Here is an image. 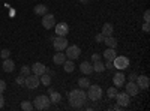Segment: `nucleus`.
I'll return each mask as SVG.
<instances>
[{"label": "nucleus", "instance_id": "nucleus-33", "mask_svg": "<svg viewBox=\"0 0 150 111\" xmlns=\"http://www.w3.org/2000/svg\"><path fill=\"white\" fill-rule=\"evenodd\" d=\"M15 83H17V84H21V86H23V84H24V78H23V75H20V77H17V80H15Z\"/></svg>", "mask_w": 150, "mask_h": 111}, {"label": "nucleus", "instance_id": "nucleus-39", "mask_svg": "<svg viewBox=\"0 0 150 111\" xmlns=\"http://www.w3.org/2000/svg\"><path fill=\"white\" fill-rule=\"evenodd\" d=\"M135 78H137V74H131V75H129V81H135Z\"/></svg>", "mask_w": 150, "mask_h": 111}, {"label": "nucleus", "instance_id": "nucleus-4", "mask_svg": "<svg viewBox=\"0 0 150 111\" xmlns=\"http://www.w3.org/2000/svg\"><path fill=\"white\" fill-rule=\"evenodd\" d=\"M53 45H54V48H56V51H63V50H66V47H68L66 36H56V38H53Z\"/></svg>", "mask_w": 150, "mask_h": 111}, {"label": "nucleus", "instance_id": "nucleus-24", "mask_svg": "<svg viewBox=\"0 0 150 111\" xmlns=\"http://www.w3.org/2000/svg\"><path fill=\"white\" fill-rule=\"evenodd\" d=\"M92 66H93V71H95V72H102V71H105V65L102 63L101 60L95 62V63H93Z\"/></svg>", "mask_w": 150, "mask_h": 111}, {"label": "nucleus", "instance_id": "nucleus-40", "mask_svg": "<svg viewBox=\"0 0 150 111\" xmlns=\"http://www.w3.org/2000/svg\"><path fill=\"white\" fill-rule=\"evenodd\" d=\"M112 110H117V111H119V110H122V107H120V105H119V104H117V105H116V107H112Z\"/></svg>", "mask_w": 150, "mask_h": 111}, {"label": "nucleus", "instance_id": "nucleus-1", "mask_svg": "<svg viewBox=\"0 0 150 111\" xmlns=\"http://www.w3.org/2000/svg\"><path fill=\"white\" fill-rule=\"evenodd\" d=\"M69 104L74 107V108H80L86 104L87 101V95L83 89H74L69 92Z\"/></svg>", "mask_w": 150, "mask_h": 111}, {"label": "nucleus", "instance_id": "nucleus-3", "mask_svg": "<svg viewBox=\"0 0 150 111\" xmlns=\"http://www.w3.org/2000/svg\"><path fill=\"white\" fill-rule=\"evenodd\" d=\"M87 98H89L90 101H99L102 98V89H101V86H98V84H90L89 86V90H87Z\"/></svg>", "mask_w": 150, "mask_h": 111}, {"label": "nucleus", "instance_id": "nucleus-37", "mask_svg": "<svg viewBox=\"0 0 150 111\" xmlns=\"http://www.w3.org/2000/svg\"><path fill=\"white\" fill-rule=\"evenodd\" d=\"M105 68H107V69H112V68H114V65H112V62L107 60V65H105Z\"/></svg>", "mask_w": 150, "mask_h": 111}, {"label": "nucleus", "instance_id": "nucleus-11", "mask_svg": "<svg viewBox=\"0 0 150 111\" xmlns=\"http://www.w3.org/2000/svg\"><path fill=\"white\" fill-rule=\"evenodd\" d=\"M125 90H126V93H128L129 96H135V95H138L140 87L137 86V83H135V81H129L126 86H125Z\"/></svg>", "mask_w": 150, "mask_h": 111}, {"label": "nucleus", "instance_id": "nucleus-23", "mask_svg": "<svg viewBox=\"0 0 150 111\" xmlns=\"http://www.w3.org/2000/svg\"><path fill=\"white\" fill-rule=\"evenodd\" d=\"M63 69H65V72H74V69H75L74 62L72 60H65L63 62Z\"/></svg>", "mask_w": 150, "mask_h": 111}, {"label": "nucleus", "instance_id": "nucleus-6", "mask_svg": "<svg viewBox=\"0 0 150 111\" xmlns=\"http://www.w3.org/2000/svg\"><path fill=\"white\" fill-rule=\"evenodd\" d=\"M112 65L117 69H126L129 66V59L125 56H116L114 60H112Z\"/></svg>", "mask_w": 150, "mask_h": 111}, {"label": "nucleus", "instance_id": "nucleus-35", "mask_svg": "<svg viewBox=\"0 0 150 111\" xmlns=\"http://www.w3.org/2000/svg\"><path fill=\"white\" fill-rule=\"evenodd\" d=\"M143 30H144L146 33H147V32L150 30V26H149V21H146V23L143 24Z\"/></svg>", "mask_w": 150, "mask_h": 111}, {"label": "nucleus", "instance_id": "nucleus-8", "mask_svg": "<svg viewBox=\"0 0 150 111\" xmlns=\"http://www.w3.org/2000/svg\"><path fill=\"white\" fill-rule=\"evenodd\" d=\"M80 53H81L80 47H77V45H69V47H66V54H65V56H66L69 60H75V59H78Z\"/></svg>", "mask_w": 150, "mask_h": 111}, {"label": "nucleus", "instance_id": "nucleus-31", "mask_svg": "<svg viewBox=\"0 0 150 111\" xmlns=\"http://www.w3.org/2000/svg\"><path fill=\"white\" fill-rule=\"evenodd\" d=\"M104 38H105V36H104L102 33H98V35L95 36V41H96V42H104Z\"/></svg>", "mask_w": 150, "mask_h": 111}, {"label": "nucleus", "instance_id": "nucleus-5", "mask_svg": "<svg viewBox=\"0 0 150 111\" xmlns=\"http://www.w3.org/2000/svg\"><path fill=\"white\" fill-rule=\"evenodd\" d=\"M24 84H26L27 89H38V86L41 84V81H39V77L38 75L30 74V75H27L26 78H24Z\"/></svg>", "mask_w": 150, "mask_h": 111}, {"label": "nucleus", "instance_id": "nucleus-27", "mask_svg": "<svg viewBox=\"0 0 150 111\" xmlns=\"http://www.w3.org/2000/svg\"><path fill=\"white\" fill-rule=\"evenodd\" d=\"M21 110H24V111H32V110H33V104L29 102V101H24V102H21Z\"/></svg>", "mask_w": 150, "mask_h": 111}, {"label": "nucleus", "instance_id": "nucleus-15", "mask_svg": "<svg viewBox=\"0 0 150 111\" xmlns=\"http://www.w3.org/2000/svg\"><path fill=\"white\" fill-rule=\"evenodd\" d=\"M80 71L84 74V75H90V74L93 72V66H92V63H89V62H83V63L80 65Z\"/></svg>", "mask_w": 150, "mask_h": 111}, {"label": "nucleus", "instance_id": "nucleus-14", "mask_svg": "<svg viewBox=\"0 0 150 111\" xmlns=\"http://www.w3.org/2000/svg\"><path fill=\"white\" fill-rule=\"evenodd\" d=\"M112 83H114V86L117 89L122 87V86H125V75L122 72H116L114 75H112Z\"/></svg>", "mask_w": 150, "mask_h": 111}, {"label": "nucleus", "instance_id": "nucleus-21", "mask_svg": "<svg viewBox=\"0 0 150 111\" xmlns=\"http://www.w3.org/2000/svg\"><path fill=\"white\" fill-rule=\"evenodd\" d=\"M104 42H105V45H108V48H116L117 47V39L112 38V36H105Z\"/></svg>", "mask_w": 150, "mask_h": 111}, {"label": "nucleus", "instance_id": "nucleus-2", "mask_svg": "<svg viewBox=\"0 0 150 111\" xmlns=\"http://www.w3.org/2000/svg\"><path fill=\"white\" fill-rule=\"evenodd\" d=\"M50 104H51V101H50V98L45 96V95L36 96L35 101H33V107L36 110H48L50 108Z\"/></svg>", "mask_w": 150, "mask_h": 111}, {"label": "nucleus", "instance_id": "nucleus-13", "mask_svg": "<svg viewBox=\"0 0 150 111\" xmlns=\"http://www.w3.org/2000/svg\"><path fill=\"white\" fill-rule=\"evenodd\" d=\"M54 30L57 36H66L69 33V26L66 23H59L57 26H54Z\"/></svg>", "mask_w": 150, "mask_h": 111}, {"label": "nucleus", "instance_id": "nucleus-20", "mask_svg": "<svg viewBox=\"0 0 150 111\" xmlns=\"http://www.w3.org/2000/svg\"><path fill=\"white\" fill-rule=\"evenodd\" d=\"M66 60V56H65V53H56V56L53 57V62L56 65H63V62Z\"/></svg>", "mask_w": 150, "mask_h": 111}, {"label": "nucleus", "instance_id": "nucleus-34", "mask_svg": "<svg viewBox=\"0 0 150 111\" xmlns=\"http://www.w3.org/2000/svg\"><path fill=\"white\" fill-rule=\"evenodd\" d=\"M143 18H144V21H150V11H146L144 12V17Z\"/></svg>", "mask_w": 150, "mask_h": 111}, {"label": "nucleus", "instance_id": "nucleus-36", "mask_svg": "<svg viewBox=\"0 0 150 111\" xmlns=\"http://www.w3.org/2000/svg\"><path fill=\"white\" fill-rule=\"evenodd\" d=\"M5 105V98H3V93H0V108H3Z\"/></svg>", "mask_w": 150, "mask_h": 111}, {"label": "nucleus", "instance_id": "nucleus-12", "mask_svg": "<svg viewBox=\"0 0 150 111\" xmlns=\"http://www.w3.org/2000/svg\"><path fill=\"white\" fill-rule=\"evenodd\" d=\"M32 69V74H35V75H38V77H41L42 74H45L48 69H47V66L45 65H42V63H39V62H36V63H33V66L30 68Z\"/></svg>", "mask_w": 150, "mask_h": 111}, {"label": "nucleus", "instance_id": "nucleus-22", "mask_svg": "<svg viewBox=\"0 0 150 111\" xmlns=\"http://www.w3.org/2000/svg\"><path fill=\"white\" fill-rule=\"evenodd\" d=\"M50 101H51L53 104H59L60 101H62V95L59 93V92H50Z\"/></svg>", "mask_w": 150, "mask_h": 111}, {"label": "nucleus", "instance_id": "nucleus-28", "mask_svg": "<svg viewBox=\"0 0 150 111\" xmlns=\"http://www.w3.org/2000/svg\"><path fill=\"white\" fill-rule=\"evenodd\" d=\"M117 93H119V92H117V87H116V86H114V87H110V89L107 90V95H108V98H111V99H114Z\"/></svg>", "mask_w": 150, "mask_h": 111}, {"label": "nucleus", "instance_id": "nucleus-25", "mask_svg": "<svg viewBox=\"0 0 150 111\" xmlns=\"http://www.w3.org/2000/svg\"><path fill=\"white\" fill-rule=\"evenodd\" d=\"M90 80L89 78H80L78 80V86H80V89H89V86H90Z\"/></svg>", "mask_w": 150, "mask_h": 111}, {"label": "nucleus", "instance_id": "nucleus-41", "mask_svg": "<svg viewBox=\"0 0 150 111\" xmlns=\"http://www.w3.org/2000/svg\"><path fill=\"white\" fill-rule=\"evenodd\" d=\"M81 3L83 5H87V3H89V0H81Z\"/></svg>", "mask_w": 150, "mask_h": 111}, {"label": "nucleus", "instance_id": "nucleus-38", "mask_svg": "<svg viewBox=\"0 0 150 111\" xmlns=\"http://www.w3.org/2000/svg\"><path fill=\"white\" fill-rule=\"evenodd\" d=\"M92 60H93V62L101 60V56H99V54H93V56H92Z\"/></svg>", "mask_w": 150, "mask_h": 111}, {"label": "nucleus", "instance_id": "nucleus-19", "mask_svg": "<svg viewBox=\"0 0 150 111\" xmlns=\"http://www.w3.org/2000/svg\"><path fill=\"white\" fill-rule=\"evenodd\" d=\"M33 11H35L36 15H41L42 17V15H45L47 12H48V8H47V5H36Z\"/></svg>", "mask_w": 150, "mask_h": 111}, {"label": "nucleus", "instance_id": "nucleus-17", "mask_svg": "<svg viewBox=\"0 0 150 111\" xmlns=\"http://www.w3.org/2000/svg\"><path fill=\"white\" fill-rule=\"evenodd\" d=\"M112 33H114V27H112L111 23H105L104 27H102V35L104 36H112Z\"/></svg>", "mask_w": 150, "mask_h": 111}, {"label": "nucleus", "instance_id": "nucleus-9", "mask_svg": "<svg viewBox=\"0 0 150 111\" xmlns=\"http://www.w3.org/2000/svg\"><path fill=\"white\" fill-rule=\"evenodd\" d=\"M135 83H137V86H138L141 90L149 89V86H150V80H149V77H146V75H137Z\"/></svg>", "mask_w": 150, "mask_h": 111}, {"label": "nucleus", "instance_id": "nucleus-29", "mask_svg": "<svg viewBox=\"0 0 150 111\" xmlns=\"http://www.w3.org/2000/svg\"><path fill=\"white\" fill-rule=\"evenodd\" d=\"M30 74H32V69H30L29 66H23V68H21L20 75H23V77H27V75H30Z\"/></svg>", "mask_w": 150, "mask_h": 111}, {"label": "nucleus", "instance_id": "nucleus-30", "mask_svg": "<svg viewBox=\"0 0 150 111\" xmlns=\"http://www.w3.org/2000/svg\"><path fill=\"white\" fill-rule=\"evenodd\" d=\"M0 56H2L3 59H9V56H11V51L8 50V48H5V50H2V51H0Z\"/></svg>", "mask_w": 150, "mask_h": 111}, {"label": "nucleus", "instance_id": "nucleus-16", "mask_svg": "<svg viewBox=\"0 0 150 111\" xmlns=\"http://www.w3.org/2000/svg\"><path fill=\"white\" fill-rule=\"evenodd\" d=\"M15 69V63L11 59H3V71L5 72H12Z\"/></svg>", "mask_w": 150, "mask_h": 111}, {"label": "nucleus", "instance_id": "nucleus-10", "mask_svg": "<svg viewBox=\"0 0 150 111\" xmlns=\"http://www.w3.org/2000/svg\"><path fill=\"white\" fill-rule=\"evenodd\" d=\"M114 99L117 101V104H119V105H120L122 108H123V107H128V105H129V95H128L126 92H125V93H117Z\"/></svg>", "mask_w": 150, "mask_h": 111}, {"label": "nucleus", "instance_id": "nucleus-7", "mask_svg": "<svg viewBox=\"0 0 150 111\" xmlns=\"http://www.w3.org/2000/svg\"><path fill=\"white\" fill-rule=\"evenodd\" d=\"M42 26H44L45 30L54 29V26H56V18H54V15L48 14V12H47L45 15H42Z\"/></svg>", "mask_w": 150, "mask_h": 111}, {"label": "nucleus", "instance_id": "nucleus-32", "mask_svg": "<svg viewBox=\"0 0 150 111\" xmlns=\"http://www.w3.org/2000/svg\"><path fill=\"white\" fill-rule=\"evenodd\" d=\"M6 90V83L3 80H0V93H3Z\"/></svg>", "mask_w": 150, "mask_h": 111}, {"label": "nucleus", "instance_id": "nucleus-18", "mask_svg": "<svg viewBox=\"0 0 150 111\" xmlns=\"http://www.w3.org/2000/svg\"><path fill=\"white\" fill-rule=\"evenodd\" d=\"M116 56H117V53H116V50H114V48H107V50L104 51V57H105V60H110V62H112Z\"/></svg>", "mask_w": 150, "mask_h": 111}, {"label": "nucleus", "instance_id": "nucleus-26", "mask_svg": "<svg viewBox=\"0 0 150 111\" xmlns=\"http://www.w3.org/2000/svg\"><path fill=\"white\" fill-rule=\"evenodd\" d=\"M39 81H41L44 86H50V84H51V77L47 75V72H45V74H42V75L39 77Z\"/></svg>", "mask_w": 150, "mask_h": 111}]
</instances>
